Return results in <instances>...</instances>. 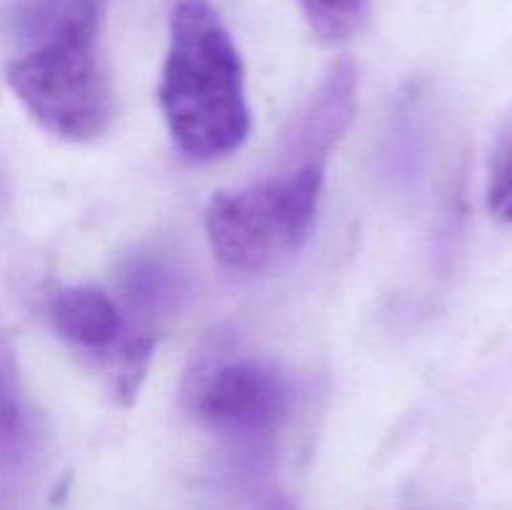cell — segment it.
Masks as SVG:
<instances>
[{"label": "cell", "mask_w": 512, "mask_h": 510, "mask_svg": "<svg viewBox=\"0 0 512 510\" xmlns=\"http://www.w3.org/2000/svg\"><path fill=\"white\" fill-rule=\"evenodd\" d=\"M100 25L103 0H33L23 13L28 48L5 68L30 118L70 143L98 138L113 118Z\"/></svg>", "instance_id": "cell-1"}, {"label": "cell", "mask_w": 512, "mask_h": 510, "mask_svg": "<svg viewBox=\"0 0 512 510\" xmlns=\"http://www.w3.org/2000/svg\"><path fill=\"white\" fill-rule=\"evenodd\" d=\"M158 103L170 138L190 160L225 158L248 138L243 60L205 0L173 5Z\"/></svg>", "instance_id": "cell-2"}, {"label": "cell", "mask_w": 512, "mask_h": 510, "mask_svg": "<svg viewBox=\"0 0 512 510\" xmlns=\"http://www.w3.org/2000/svg\"><path fill=\"white\" fill-rule=\"evenodd\" d=\"M323 178V163H303L248 188L218 190L205 208L215 260L233 273L253 275L280 253L298 250L315 223Z\"/></svg>", "instance_id": "cell-3"}, {"label": "cell", "mask_w": 512, "mask_h": 510, "mask_svg": "<svg viewBox=\"0 0 512 510\" xmlns=\"http://www.w3.org/2000/svg\"><path fill=\"white\" fill-rule=\"evenodd\" d=\"M193 410L210 428L260 435L278 428L290 405L288 380L253 358L225 360L195 380Z\"/></svg>", "instance_id": "cell-4"}, {"label": "cell", "mask_w": 512, "mask_h": 510, "mask_svg": "<svg viewBox=\"0 0 512 510\" xmlns=\"http://www.w3.org/2000/svg\"><path fill=\"white\" fill-rule=\"evenodd\" d=\"M355 113V68L338 63L325 78L323 88L303 113L293 135V155L300 163H323L333 150L335 140L345 133Z\"/></svg>", "instance_id": "cell-5"}, {"label": "cell", "mask_w": 512, "mask_h": 510, "mask_svg": "<svg viewBox=\"0 0 512 510\" xmlns=\"http://www.w3.org/2000/svg\"><path fill=\"white\" fill-rule=\"evenodd\" d=\"M50 323L65 343L105 350L123 335V318L108 293L93 285H70L50 300Z\"/></svg>", "instance_id": "cell-6"}, {"label": "cell", "mask_w": 512, "mask_h": 510, "mask_svg": "<svg viewBox=\"0 0 512 510\" xmlns=\"http://www.w3.org/2000/svg\"><path fill=\"white\" fill-rule=\"evenodd\" d=\"M28 443V413L18 358L8 335L0 333V465H10L23 455Z\"/></svg>", "instance_id": "cell-7"}, {"label": "cell", "mask_w": 512, "mask_h": 510, "mask_svg": "<svg viewBox=\"0 0 512 510\" xmlns=\"http://www.w3.org/2000/svg\"><path fill=\"white\" fill-rule=\"evenodd\" d=\"M305 20L320 40H345L355 33L365 13V0H298Z\"/></svg>", "instance_id": "cell-8"}, {"label": "cell", "mask_w": 512, "mask_h": 510, "mask_svg": "<svg viewBox=\"0 0 512 510\" xmlns=\"http://www.w3.org/2000/svg\"><path fill=\"white\" fill-rule=\"evenodd\" d=\"M153 350V333L130 335V338L120 345L118 370H115V393H118V398L123 400L125 405L133 403L135 395H138L140 383L145 380L150 360H153Z\"/></svg>", "instance_id": "cell-9"}, {"label": "cell", "mask_w": 512, "mask_h": 510, "mask_svg": "<svg viewBox=\"0 0 512 510\" xmlns=\"http://www.w3.org/2000/svg\"><path fill=\"white\" fill-rule=\"evenodd\" d=\"M488 208L495 220L512 225V140L495 153L490 165Z\"/></svg>", "instance_id": "cell-10"}]
</instances>
